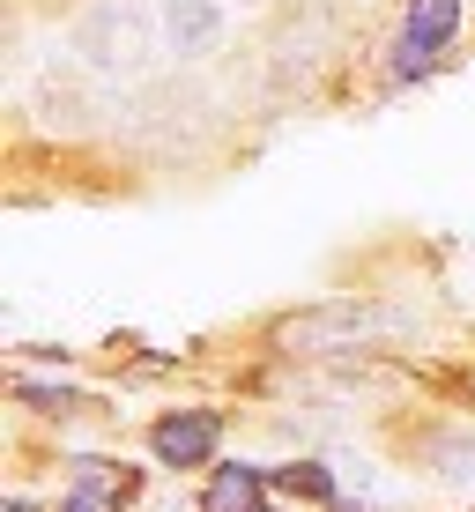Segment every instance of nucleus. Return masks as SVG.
Masks as SVG:
<instances>
[{
    "label": "nucleus",
    "instance_id": "f257e3e1",
    "mask_svg": "<svg viewBox=\"0 0 475 512\" xmlns=\"http://www.w3.org/2000/svg\"><path fill=\"white\" fill-rule=\"evenodd\" d=\"M401 327H409V312H394V305L327 297V305L290 312V320L275 327V349H290V357H334V349H364V342H379V334H401Z\"/></svg>",
    "mask_w": 475,
    "mask_h": 512
},
{
    "label": "nucleus",
    "instance_id": "f03ea898",
    "mask_svg": "<svg viewBox=\"0 0 475 512\" xmlns=\"http://www.w3.org/2000/svg\"><path fill=\"white\" fill-rule=\"evenodd\" d=\"M75 52H82V67H97V75L134 82V75H149V60H156V15L142 0H97V8H82V23H75Z\"/></svg>",
    "mask_w": 475,
    "mask_h": 512
},
{
    "label": "nucleus",
    "instance_id": "7ed1b4c3",
    "mask_svg": "<svg viewBox=\"0 0 475 512\" xmlns=\"http://www.w3.org/2000/svg\"><path fill=\"white\" fill-rule=\"evenodd\" d=\"M216 446H223V416L216 409H171V416H156V431H149V453L164 468H201Z\"/></svg>",
    "mask_w": 475,
    "mask_h": 512
},
{
    "label": "nucleus",
    "instance_id": "20e7f679",
    "mask_svg": "<svg viewBox=\"0 0 475 512\" xmlns=\"http://www.w3.org/2000/svg\"><path fill=\"white\" fill-rule=\"evenodd\" d=\"M134 490H142V475L127 461H82L75 483H67V498H60V512H119Z\"/></svg>",
    "mask_w": 475,
    "mask_h": 512
},
{
    "label": "nucleus",
    "instance_id": "39448f33",
    "mask_svg": "<svg viewBox=\"0 0 475 512\" xmlns=\"http://www.w3.org/2000/svg\"><path fill=\"white\" fill-rule=\"evenodd\" d=\"M164 38H171L179 60H201V52L223 38V8L216 0H164Z\"/></svg>",
    "mask_w": 475,
    "mask_h": 512
},
{
    "label": "nucleus",
    "instance_id": "423d86ee",
    "mask_svg": "<svg viewBox=\"0 0 475 512\" xmlns=\"http://www.w3.org/2000/svg\"><path fill=\"white\" fill-rule=\"evenodd\" d=\"M424 468L438 475V483H453V490H468V498H475V431H468V423L431 431L424 438Z\"/></svg>",
    "mask_w": 475,
    "mask_h": 512
},
{
    "label": "nucleus",
    "instance_id": "0eeeda50",
    "mask_svg": "<svg viewBox=\"0 0 475 512\" xmlns=\"http://www.w3.org/2000/svg\"><path fill=\"white\" fill-rule=\"evenodd\" d=\"M260 498H268L260 468H216V483L201 490V512H260Z\"/></svg>",
    "mask_w": 475,
    "mask_h": 512
},
{
    "label": "nucleus",
    "instance_id": "6e6552de",
    "mask_svg": "<svg viewBox=\"0 0 475 512\" xmlns=\"http://www.w3.org/2000/svg\"><path fill=\"white\" fill-rule=\"evenodd\" d=\"M453 30H461V0H409V15H401V38L409 45H446Z\"/></svg>",
    "mask_w": 475,
    "mask_h": 512
},
{
    "label": "nucleus",
    "instance_id": "1a4fd4ad",
    "mask_svg": "<svg viewBox=\"0 0 475 512\" xmlns=\"http://www.w3.org/2000/svg\"><path fill=\"white\" fill-rule=\"evenodd\" d=\"M275 490H283V498H305V505H334V475H327V468H312V461L275 468Z\"/></svg>",
    "mask_w": 475,
    "mask_h": 512
},
{
    "label": "nucleus",
    "instance_id": "9d476101",
    "mask_svg": "<svg viewBox=\"0 0 475 512\" xmlns=\"http://www.w3.org/2000/svg\"><path fill=\"white\" fill-rule=\"evenodd\" d=\"M15 394H23L30 409H45V416H75L82 409V394H67V386H38V379H15Z\"/></svg>",
    "mask_w": 475,
    "mask_h": 512
},
{
    "label": "nucleus",
    "instance_id": "9b49d317",
    "mask_svg": "<svg viewBox=\"0 0 475 512\" xmlns=\"http://www.w3.org/2000/svg\"><path fill=\"white\" fill-rule=\"evenodd\" d=\"M431 67H438V52H431V45H409V38L394 45V82H424Z\"/></svg>",
    "mask_w": 475,
    "mask_h": 512
},
{
    "label": "nucleus",
    "instance_id": "f8f14e48",
    "mask_svg": "<svg viewBox=\"0 0 475 512\" xmlns=\"http://www.w3.org/2000/svg\"><path fill=\"white\" fill-rule=\"evenodd\" d=\"M0 512H38V505H23V498H8V505H0Z\"/></svg>",
    "mask_w": 475,
    "mask_h": 512
}]
</instances>
